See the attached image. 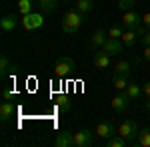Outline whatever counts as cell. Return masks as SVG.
Masks as SVG:
<instances>
[{"label": "cell", "mask_w": 150, "mask_h": 147, "mask_svg": "<svg viewBox=\"0 0 150 147\" xmlns=\"http://www.w3.org/2000/svg\"><path fill=\"white\" fill-rule=\"evenodd\" d=\"M86 20V14H82L78 12L76 8H72L64 14V18H62V32L64 34H74L76 30H80V26L84 24Z\"/></svg>", "instance_id": "obj_1"}, {"label": "cell", "mask_w": 150, "mask_h": 147, "mask_svg": "<svg viewBox=\"0 0 150 147\" xmlns=\"http://www.w3.org/2000/svg\"><path fill=\"white\" fill-rule=\"evenodd\" d=\"M72 72H74V60L70 56H60L56 60V66H54V76L56 78H68L72 76Z\"/></svg>", "instance_id": "obj_2"}, {"label": "cell", "mask_w": 150, "mask_h": 147, "mask_svg": "<svg viewBox=\"0 0 150 147\" xmlns=\"http://www.w3.org/2000/svg\"><path fill=\"white\" fill-rule=\"evenodd\" d=\"M138 133H140V127L134 119H124V121L120 123V127H118V135H122L128 143H130V141H136Z\"/></svg>", "instance_id": "obj_3"}, {"label": "cell", "mask_w": 150, "mask_h": 147, "mask_svg": "<svg viewBox=\"0 0 150 147\" xmlns=\"http://www.w3.org/2000/svg\"><path fill=\"white\" fill-rule=\"evenodd\" d=\"M22 28L26 32H30V30H38L42 24H44V14L42 12H30V14H26L22 16Z\"/></svg>", "instance_id": "obj_4"}, {"label": "cell", "mask_w": 150, "mask_h": 147, "mask_svg": "<svg viewBox=\"0 0 150 147\" xmlns=\"http://www.w3.org/2000/svg\"><path fill=\"white\" fill-rule=\"evenodd\" d=\"M122 26L128 30H136L138 26H142V18L136 10H126L122 12Z\"/></svg>", "instance_id": "obj_5"}, {"label": "cell", "mask_w": 150, "mask_h": 147, "mask_svg": "<svg viewBox=\"0 0 150 147\" xmlns=\"http://www.w3.org/2000/svg\"><path fill=\"white\" fill-rule=\"evenodd\" d=\"M110 107H112L116 113H124V111H128V107H130V98L126 95V91H120V93H116L114 98H112V102H110Z\"/></svg>", "instance_id": "obj_6"}, {"label": "cell", "mask_w": 150, "mask_h": 147, "mask_svg": "<svg viewBox=\"0 0 150 147\" xmlns=\"http://www.w3.org/2000/svg\"><path fill=\"white\" fill-rule=\"evenodd\" d=\"M96 133V131H94ZM94 133L90 129H80L74 133V145L76 147H92L94 145Z\"/></svg>", "instance_id": "obj_7"}, {"label": "cell", "mask_w": 150, "mask_h": 147, "mask_svg": "<svg viewBox=\"0 0 150 147\" xmlns=\"http://www.w3.org/2000/svg\"><path fill=\"white\" fill-rule=\"evenodd\" d=\"M102 50L106 54H110V56H118V54H122V50H124V42H122L120 38H108V40L104 42Z\"/></svg>", "instance_id": "obj_8"}, {"label": "cell", "mask_w": 150, "mask_h": 147, "mask_svg": "<svg viewBox=\"0 0 150 147\" xmlns=\"http://www.w3.org/2000/svg\"><path fill=\"white\" fill-rule=\"evenodd\" d=\"M54 145L56 147H74V133L68 129H62L54 139Z\"/></svg>", "instance_id": "obj_9"}, {"label": "cell", "mask_w": 150, "mask_h": 147, "mask_svg": "<svg viewBox=\"0 0 150 147\" xmlns=\"http://www.w3.org/2000/svg\"><path fill=\"white\" fill-rule=\"evenodd\" d=\"M118 133V129L114 127V123H110V121H100V123L96 125V135L98 137H104V139H108V137H112Z\"/></svg>", "instance_id": "obj_10"}, {"label": "cell", "mask_w": 150, "mask_h": 147, "mask_svg": "<svg viewBox=\"0 0 150 147\" xmlns=\"http://www.w3.org/2000/svg\"><path fill=\"white\" fill-rule=\"evenodd\" d=\"M110 66V54H106L104 50L94 52V68L96 70H108Z\"/></svg>", "instance_id": "obj_11"}, {"label": "cell", "mask_w": 150, "mask_h": 147, "mask_svg": "<svg viewBox=\"0 0 150 147\" xmlns=\"http://www.w3.org/2000/svg\"><path fill=\"white\" fill-rule=\"evenodd\" d=\"M16 26H18V16H16V14H6V16H2V20H0V30H2V32H12Z\"/></svg>", "instance_id": "obj_12"}, {"label": "cell", "mask_w": 150, "mask_h": 147, "mask_svg": "<svg viewBox=\"0 0 150 147\" xmlns=\"http://www.w3.org/2000/svg\"><path fill=\"white\" fill-rule=\"evenodd\" d=\"M16 72V64H12L8 56L6 54H2L0 56V78H6V76H10Z\"/></svg>", "instance_id": "obj_13"}, {"label": "cell", "mask_w": 150, "mask_h": 147, "mask_svg": "<svg viewBox=\"0 0 150 147\" xmlns=\"http://www.w3.org/2000/svg\"><path fill=\"white\" fill-rule=\"evenodd\" d=\"M106 40H108V32H106L104 28H98V30L92 34V42H90V46H92L94 50H98V48H102V46H104Z\"/></svg>", "instance_id": "obj_14"}, {"label": "cell", "mask_w": 150, "mask_h": 147, "mask_svg": "<svg viewBox=\"0 0 150 147\" xmlns=\"http://www.w3.org/2000/svg\"><path fill=\"white\" fill-rule=\"evenodd\" d=\"M58 2L60 0H38L36 2V8H38V12H42V14H50V12L56 10Z\"/></svg>", "instance_id": "obj_15"}, {"label": "cell", "mask_w": 150, "mask_h": 147, "mask_svg": "<svg viewBox=\"0 0 150 147\" xmlns=\"http://www.w3.org/2000/svg\"><path fill=\"white\" fill-rule=\"evenodd\" d=\"M134 145L150 147V127H142V129H140V133H138V137H136V141H134Z\"/></svg>", "instance_id": "obj_16"}, {"label": "cell", "mask_w": 150, "mask_h": 147, "mask_svg": "<svg viewBox=\"0 0 150 147\" xmlns=\"http://www.w3.org/2000/svg\"><path fill=\"white\" fill-rule=\"evenodd\" d=\"M14 111H16V109H14V103L4 102L2 105H0V119H2V121H8L12 115H14Z\"/></svg>", "instance_id": "obj_17"}, {"label": "cell", "mask_w": 150, "mask_h": 147, "mask_svg": "<svg viewBox=\"0 0 150 147\" xmlns=\"http://www.w3.org/2000/svg\"><path fill=\"white\" fill-rule=\"evenodd\" d=\"M124 91H126V95L130 98V102H136V100H140V93H144L138 84H128V88H126Z\"/></svg>", "instance_id": "obj_18"}, {"label": "cell", "mask_w": 150, "mask_h": 147, "mask_svg": "<svg viewBox=\"0 0 150 147\" xmlns=\"http://www.w3.org/2000/svg\"><path fill=\"white\" fill-rule=\"evenodd\" d=\"M130 72H132V68H130V62H126V60H120L114 64V74H118V76H130Z\"/></svg>", "instance_id": "obj_19"}, {"label": "cell", "mask_w": 150, "mask_h": 147, "mask_svg": "<svg viewBox=\"0 0 150 147\" xmlns=\"http://www.w3.org/2000/svg\"><path fill=\"white\" fill-rule=\"evenodd\" d=\"M76 10L82 12V14H88V12L94 10V0H76Z\"/></svg>", "instance_id": "obj_20"}, {"label": "cell", "mask_w": 150, "mask_h": 147, "mask_svg": "<svg viewBox=\"0 0 150 147\" xmlns=\"http://www.w3.org/2000/svg\"><path fill=\"white\" fill-rule=\"evenodd\" d=\"M120 40L124 42V46H128V48H130V46H134V42L138 40V34H136V30H128V28H126Z\"/></svg>", "instance_id": "obj_21"}, {"label": "cell", "mask_w": 150, "mask_h": 147, "mask_svg": "<svg viewBox=\"0 0 150 147\" xmlns=\"http://www.w3.org/2000/svg\"><path fill=\"white\" fill-rule=\"evenodd\" d=\"M112 84H114V88H116L118 91H124V90L128 88V76H118V74H114Z\"/></svg>", "instance_id": "obj_22"}, {"label": "cell", "mask_w": 150, "mask_h": 147, "mask_svg": "<svg viewBox=\"0 0 150 147\" xmlns=\"http://www.w3.org/2000/svg\"><path fill=\"white\" fill-rule=\"evenodd\" d=\"M56 107H58L62 113L70 111V100H68V95L60 93V95H58V100H56Z\"/></svg>", "instance_id": "obj_23"}, {"label": "cell", "mask_w": 150, "mask_h": 147, "mask_svg": "<svg viewBox=\"0 0 150 147\" xmlns=\"http://www.w3.org/2000/svg\"><path fill=\"white\" fill-rule=\"evenodd\" d=\"M126 143H128V141H126V139H124L122 135H118V133L106 139V145H108V147H124Z\"/></svg>", "instance_id": "obj_24"}, {"label": "cell", "mask_w": 150, "mask_h": 147, "mask_svg": "<svg viewBox=\"0 0 150 147\" xmlns=\"http://www.w3.org/2000/svg\"><path fill=\"white\" fill-rule=\"evenodd\" d=\"M32 6H34L32 0H18V12H20L22 16L30 14V12H32Z\"/></svg>", "instance_id": "obj_25"}, {"label": "cell", "mask_w": 150, "mask_h": 147, "mask_svg": "<svg viewBox=\"0 0 150 147\" xmlns=\"http://www.w3.org/2000/svg\"><path fill=\"white\" fill-rule=\"evenodd\" d=\"M124 26L122 24H114V26H110V30H108V38H122L124 34Z\"/></svg>", "instance_id": "obj_26"}, {"label": "cell", "mask_w": 150, "mask_h": 147, "mask_svg": "<svg viewBox=\"0 0 150 147\" xmlns=\"http://www.w3.org/2000/svg\"><path fill=\"white\" fill-rule=\"evenodd\" d=\"M138 0H118V10L120 12H126V10H134Z\"/></svg>", "instance_id": "obj_27"}, {"label": "cell", "mask_w": 150, "mask_h": 147, "mask_svg": "<svg viewBox=\"0 0 150 147\" xmlns=\"http://www.w3.org/2000/svg\"><path fill=\"white\" fill-rule=\"evenodd\" d=\"M14 95H16L14 90H8V88H4V90H2V98H4V102H12V100H14Z\"/></svg>", "instance_id": "obj_28"}, {"label": "cell", "mask_w": 150, "mask_h": 147, "mask_svg": "<svg viewBox=\"0 0 150 147\" xmlns=\"http://www.w3.org/2000/svg\"><path fill=\"white\" fill-rule=\"evenodd\" d=\"M140 44H142V46H150V30L140 38Z\"/></svg>", "instance_id": "obj_29"}, {"label": "cell", "mask_w": 150, "mask_h": 147, "mask_svg": "<svg viewBox=\"0 0 150 147\" xmlns=\"http://www.w3.org/2000/svg\"><path fill=\"white\" fill-rule=\"evenodd\" d=\"M142 24H144V26L150 30V12H146V14L142 16Z\"/></svg>", "instance_id": "obj_30"}, {"label": "cell", "mask_w": 150, "mask_h": 147, "mask_svg": "<svg viewBox=\"0 0 150 147\" xmlns=\"http://www.w3.org/2000/svg\"><path fill=\"white\" fill-rule=\"evenodd\" d=\"M142 91H144V95H146V98H150V82H146V84H144Z\"/></svg>", "instance_id": "obj_31"}, {"label": "cell", "mask_w": 150, "mask_h": 147, "mask_svg": "<svg viewBox=\"0 0 150 147\" xmlns=\"http://www.w3.org/2000/svg\"><path fill=\"white\" fill-rule=\"evenodd\" d=\"M144 60L150 62V46H144Z\"/></svg>", "instance_id": "obj_32"}, {"label": "cell", "mask_w": 150, "mask_h": 147, "mask_svg": "<svg viewBox=\"0 0 150 147\" xmlns=\"http://www.w3.org/2000/svg\"><path fill=\"white\" fill-rule=\"evenodd\" d=\"M144 109H146V111H148V113H150V98H148V102L144 103Z\"/></svg>", "instance_id": "obj_33"}, {"label": "cell", "mask_w": 150, "mask_h": 147, "mask_svg": "<svg viewBox=\"0 0 150 147\" xmlns=\"http://www.w3.org/2000/svg\"><path fill=\"white\" fill-rule=\"evenodd\" d=\"M32 2H38V0H32Z\"/></svg>", "instance_id": "obj_34"}]
</instances>
